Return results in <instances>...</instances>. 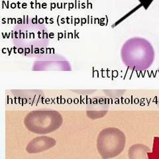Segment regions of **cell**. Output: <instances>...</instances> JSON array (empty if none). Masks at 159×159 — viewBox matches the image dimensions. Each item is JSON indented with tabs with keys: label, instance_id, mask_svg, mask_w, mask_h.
Returning <instances> with one entry per match:
<instances>
[{
	"label": "cell",
	"instance_id": "6da1fadb",
	"mask_svg": "<svg viewBox=\"0 0 159 159\" xmlns=\"http://www.w3.org/2000/svg\"><path fill=\"white\" fill-rule=\"evenodd\" d=\"M11 41L19 54L41 55L49 44L48 30L36 18L25 16L13 27Z\"/></svg>",
	"mask_w": 159,
	"mask_h": 159
},
{
	"label": "cell",
	"instance_id": "7a4b0ae2",
	"mask_svg": "<svg viewBox=\"0 0 159 159\" xmlns=\"http://www.w3.org/2000/svg\"><path fill=\"white\" fill-rule=\"evenodd\" d=\"M121 58L128 68L139 72L145 71L155 61V51L152 44L146 39L133 37L123 44Z\"/></svg>",
	"mask_w": 159,
	"mask_h": 159
},
{
	"label": "cell",
	"instance_id": "3957f363",
	"mask_svg": "<svg viewBox=\"0 0 159 159\" xmlns=\"http://www.w3.org/2000/svg\"><path fill=\"white\" fill-rule=\"evenodd\" d=\"M61 114L51 109H39L29 112L24 119L26 128L32 133L44 135L57 130L62 125Z\"/></svg>",
	"mask_w": 159,
	"mask_h": 159
},
{
	"label": "cell",
	"instance_id": "277c9868",
	"mask_svg": "<svg viewBox=\"0 0 159 159\" xmlns=\"http://www.w3.org/2000/svg\"><path fill=\"white\" fill-rule=\"evenodd\" d=\"M126 138L123 131L117 128L109 127L99 133L97 139V148L103 159L118 156L125 147Z\"/></svg>",
	"mask_w": 159,
	"mask_h": 159
},
{
	"label": "cell",
	"instance_id": "5b68a950",
	"mask_svg": "<svg viewBox=\"0 0 159 159\" xmlns=\"http://www.w3.org/2000/svg\"><path fill=\"white\" fill-rule=\"evenodd\" d=\"M150 151L149 148L141 144H136L129 149V159H148L147 153Z\"/></svg>",
	"mask_w": 159,
	"mask_h": 159
},
{
	"label": "cell",
	"instance_id": "8992f818",
	"mask_svg": "<svg viewBox=\"0 0 159 159\" xmlns=\"http://www.w3.org/2000/svg\"><path fill=\"white\" fill-rule=\"evenodd\" d=\"M0 19H1V12H0Z\"/></svg>",
	"mask_w": 159,
	"mask_h": 159
}]
</instances>
